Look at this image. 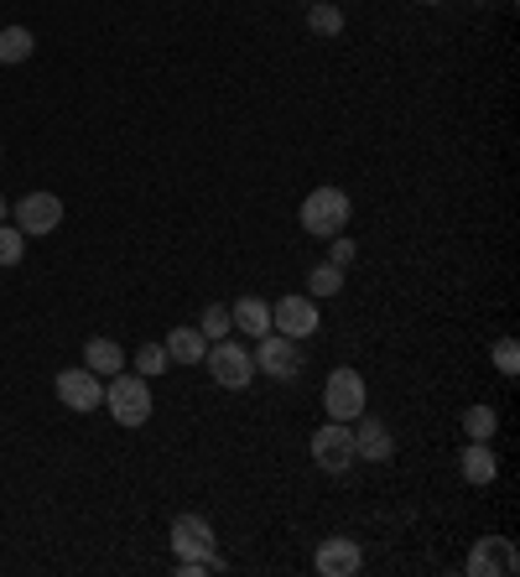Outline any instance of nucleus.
Here are the masks:
<instances>
[{"label": "nucleus", "mask_w": 520, "mask_h": 577, "mask_svg": "<svg viewBox=\"0 0 520 577\" xmlns=\"http://www.w3.org/2000/svg\"><path fill=\"white\" fill-rule=\"evenodd\" d=\"M307 5H313V0H307Z\"/></svg>", "instance_id": "nucleus-31"}, {"label": "nucleus", "mask_w": 520, "mask_h": 577, "mask_svg": "<svg viewBox=\"0 0 520 577\" xmlns=\"http://www.w3.org/2000/svg\"><path fill=\"white\" fill-rule=\"evenodd\" d=\"M489 359H495V370H500L505 380L520 375V343H516V339H500L495 349H489Z\"/></svg>", "instance_id": "nucleus-24"}, {"label": "nucleus", "mask_w": 520, "mask_h": 577, "mask_svg": "<svg viewBox=\"0 0 520 577\" xmlns=\"http://www.w3.org/2000/svg\"><path fill=\"white\" fill-rule=\"evenodd\" d=\"M364 400H370L364 375H360V370H349V364H339V370L328 375V385H323V411H328L334 421L364 417Z\"/></svg>", "instance_id": "nucleus-5"}, {"label": "nucleus", "mask_w": 520, "mask_h": 577, "mask_svg": "<svg viewBox=\"0 0 520 577\" xmlns=\"http://www.w3.org/2000/svg\"><path fill=\"white\" fill-rule=\"evenodd\" d=\"M354 256H360V245H354V239H343V235H334V250H328V260L349 271V265H354Z\"/></svg>", "instance_id": "nucleus-26"}, {"label": "nucleus", "mask_w": 520, "mask_h": 577, "mask_svg": "<svg viewBox=\"0 0 520 577\" xmlns=\"http://www.w3.org/2000/svg\"><path fill=\"white\" fill-rule=\"evenodd\" d=\"M354 453H360L364 463H391L396 459V438H391V427H385L381 417H354Z\"/></svg>", "instance_id": "nucleus-12"}, {"label": "nucleus", "mask_w": 520, "mask_h": 577, "mask_svg": "<svg viewBox=\"0 0 520 577\" xmlns=\"http://www.w3.org/2000/svg\"><path fill=\"white\" fill-rule=\"evenodd\" d=\"M318 297H307V292H292V297L271 302V333H286V339H313L318 333Z\"/></svg>", "instance_id": "nucleus-6"}, {"label": "nucleus", "mask_w": 520, "mask_h": 577, "mask_svg": "<svg viewBox=\"0 0 520 577\" xmlns=\"http://www.w3.org/2000/svg\"><path fill=\"white\" fill-rule=\"evenodd\" d=\"M83 364H89V370H94V375H121L125 370V349L115 339H89L83 343Z\"/></svg>", "instance_id": "nucleus-16"}, {"label": "nucleus", "mask_w": 520, "mask_h": 577, "mask_svg": "<svg viewBox=\"0 0 520 577\" xmlns=\"http://www.w3.org/2000/svg\"><path fill=\"white\" fill-rule=\"evenodd\" d=\"M5 214H11V203H5V199H0V219H5Z\"/></svg>", "instance_id": "nucleus-27"}, {"label": "nucleus", "mask_w": 520, "mask_h": 577, "mask_svg": "<svg viewBox=\"0 0 520 577\" xmlns=\"http://www.w3.org/2000/svg\"><path fill=\"white\" fill-rule=\"evenodd\" d=\"M256 370L271 380H297L302 370V343L286 333H260L256 339Z\"/></svg>", "instance_id": "nucleus-8"}, {"label": "nucleus", "mask_w": 520, "mask_h": 577, "mask_svg": "<svg viewBox=\"0 0 520 577\" xmlns=\"http://www.w3.org/2000/svg\"><path fill=\"white\" fill-rule=\"evenodd\" d=\"M161 349H167V359H172V364H199V359L208 354V339H203L199 328H172Z\"/></svg>", "instance_id": "nucleus-17"}, {"label": "nucleus", "mask_w": 520, "mask_h": 577, "mask_svg": "<svg viewBox=\"0 0 520 577\" xmlns=\"http://www.w3.org/2000/svg\"><path fill=\"white\" fill-rule=\"evenodd\" d=\"M203 364H208L214 385H224V391H250V380H256V354H250L245 343H235V339L208 343Z\"/></svg>", "instance_id": "nucleus-3"}, {"label": "nucleus", "mask_w": 520, "mask_h": 577, "mask_svg": "<svg viewBox=\"0 0 520 577\" xmlns=\"http://www.w3.org/2000/svg\"><path fill=\"white\" fill-rule=\"evenodd\" d=\"M313 463H318L323 474H349L354 468V421H328V427H318L313 432Z\"/></svg>", "instance_id": "nucleus-4"}, {"label": "nucleus", "mask_w": 520, "mask_h": 577, "mask_svg": "<svg viewBox=\"0 0 520 577\" xmlns=\"http://www.w3.org/2000/svg\"><path fill=\"white\" fill-rule=\"evenodd\" d=\"M229 318H235V333L260 339V333H271V302L265 297H240L235 307H229Z\"/></svg>", "instance_id": "nucleus-15"}, {"label": "nucleus", "mask_w": 520, "mask_h": 577, "mask_svg": "<svg viewBox=\"0 0 520 577\" xmlns=\"http://www.w3.org/2000/svg\"><path fill=\"white\" fill-rule=\"evenodd\" d=\"M104 406H110V417L121 421V427H146L151 421V380L146 375H110L104 385Z\"/></svg>", "instance_id": "nucleus-2"}, {"label": "nucleus", "mask_w": 520, "mask_h": 577, "mask_svg": "<svg viewBox=\"0 0 520 577\" xmlns=\"http://www.w3.org/2000/svg\"><path fill=\"white\" fill-rule=\"evenodd\" d=\"M11 214H16V229L26 239L53 235V229L63 224V199L58 193H26L21 203H11Z\"/></svg>", "instance_id": "nucleus-11"}, {"label": "nucleus", "mask_w": 520, "mask_h": 577, "mask_svg": "<svg viewBox=\"0 0 520 577\" xmlns=\"http://www.w3.org/2000/svg\"><path fill=\"white\" fill-rule=\"evenodd\" d=\"M307 32H313V37H339L343 11L334 5V0H313V5H307Z\"/></svg>", "instance_id": "nucleus-19"}, {"label": "nucleus", "mask_w": 520, "mask_h": 577, "mask_svg": "<svg viewBox=\"0 0 520 577\" xmlns=\"http://www.w3.org/2000/svg\"><path fill=\"white\" fill-rule=\"evenodd\" d=\"M417 5H442V0H417Z\"/></svg>", "instance_id": "nucleus-28"}, {"label": "nucleus", "mask_w": 520, "mask_h": 577, "mask_svg": "<svg viewBox=\"0 0 520 577\" xmlns=\"http://www.w3.org/2000/svg\"><path fill=\"white\" fill-rule=\"evenodd\" d=\"M339 292H343V265L318 260V265L307 271V297H339Z\"/></svg>", "instance_id": "nucleus-20"}, {"label": "nucleus", "mask_w": 520, "mask_h": 577, "mask_svg": "<svg viewBox=\"0 0 520 577\" xmlns=\"http://www.w3.org/2000/svg\"><path fill=\"white\" fill-rule=\"evenodd\" d=\"M32 32L26 26H0V63H26L32 58Z\"/></svg>", "instance_id": "nucleus-21"}, {"label": "nucleus", "mask_w": 520, "mask_h": 577, "mask_svg": "<svg viewBox=\"0 0 520 577\" xmlns=\"http://www.w3.org/2000/svg\"><path fill=\"white\" fill-rule=\"evenodd\" d=\"M208 343H219V339H229L235 333V318H229V307L224 302H214V307H203V328H199Z\"/></svg>", "instance_id": "nucleus-22"}, {"label": "nucleus", "mask_w": 520, "mask_h": 577, "mask_svg": "<svg viewBox=\"0 0 520 577\" xmlns=\"http://www.w3.org/2000/svg\"><path fill=\"white\" fill-rule=\"evenodd\" d=\"M53 385H58V400L63 406H68V411H100L104 406V380L94 375V370H89V364H79V370H58V380H53Z\"/></svg>", "instance_id": "nucleus-9"}, {"label": "nucleus", "mask_w": 520, "mask_h": 577, "mask_svg": "<svg viewBox=\"0 0 520 577\" xmlns=\"http://www.w3.org/2000/svg\"><path fill=\"white\" fill-rule=\"evenodd\" d=\"M459 474H463V484H474V489L495 484V478H500V459H495V448H489V442H468V448L459 453Z\"/></svg>", "instance_id": "nucleus-14"}, {"label": "nucleus", "mask_w": 520, "mask_h": 577, "mask_svg": "<svg viewBox=\"0 0 520 577\" xmlns=\"http://www.w3.org/2000/svg\"><path fill=\"white\" fill-rule=\"evenodd\" d=\"M167 364H172V359H167L161 343H140V349H136V375H161Z\"/></svg>", "instance_id": "nucleus-25"}, {"label": "nucleus", "mask_w": 520, "mask_h": 577, "mask_svg": "<svg viewBox=\"0 0 520 577\" xmlns=\"http://www.w3.org/2000/svg\"><path fill=\"white\" fill-rule=\"evenodd\" d=\"M21 256H26V235L16 224H0V265H21Z\"/></svg>", "instance_id": "nucleus-23"}, {"label": "nucleus", "mask_w": 520, "mask_h": 577, "mask_svg": "<svg viewBox=\"0 0 520 577\" xmlns=\"http://www.w3.org/2000/svg\"><path fill=\"white\" fill-rule=\"evenodd\" d=\"M0 157H5V146H0Z\"/></svg>", "instance_id": "nucleus-29"}, {"label": "nucleus", "mask_w": 520, "mask_h": 577, "mask_svg": "<svg viewBox=\"0 0 520 577\" xmlns=\"http://www.w3.org/2000/svg\"><path fill=\"white\" fill-rule=\"evenodd\" d=\"M172 552L178 557H203V562H214V573H224V557H219V536H214V525L203 516H178L172 520Z\"/></svg>", "instance_id": "nucleus-7"}, {"label": "nucleus", "mask_w": 520, "mask_h": 577, "mask_svg": "<svg viewBox=\"0 0 520 577\" xmlns=\"http://www.w3.org/2000/svg\"><path fill=\"white\" fill-rule=\"evenodd\" d=\"M313 567H318L323 577H354L364 567V552H360V541H349V536H328L318 546V557H313Z\"/></svg>", "instance_id": "nucleus-13"}, {"label": "nucleus", "mask_w": 520, "mask_h": 577, "mask_svg": "<svg viewBox=\"0 0 520 577\" xmlns=\"http://www.w3.org/2000/svg\"><path fill=\"white\" fill-rule=\"evenodd\" d=\"M349 193L343 188H313L307 199H302V208H297V219H302V229L313 239H334V235H343V224H349Z\"/></svg>", "instance_id": "nucleus-1"}, {"label": "nucleus", "mask_w": 520, "mask_h": 577, "mask_svg": "<svg viewBox=\"0 0 520 577\" xmlns=\"http://www.w3.org/2000/svg\"><path fill=\"white\" fill-rule=\"evenodd\" d=\"M516 573H520L516 541H505V536L474 541V552H468V577H516Z\"/></svg>", "instance_id": "nucleus-10"}, {"label": "nucleus", "mask_w": 520, "mask_h": 577, "mask_svg": "<svg viewBox=\"0 0 520 577\" xmlns=\"http://www.w3.org/2000/svg\"><path fill=\"white\" fill-rule=\"evenodd\" d=\"M479 5H489V0H479Z\"/></svg>", "instance_id": "nucleus-30"}, {"label": "nucleus", "mask_w": 520, "mask_h": 577, "mask_svg": "<svg viewBox=\"0 0 520 577\" xmlns=\"http://www.w3.org/2000/svg\"><path fill=\"white\" fill-rule=\"evenodd\" d=\"M463 432H468V442H495V432H500V411L495 406H468L463 411Z\"/></svg>", "instance_id": "nucleus-18"}]
</instances>
